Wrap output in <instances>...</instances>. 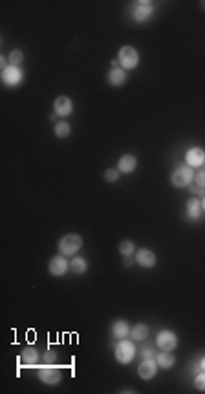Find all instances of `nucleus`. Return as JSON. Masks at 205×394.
Masks as SVG:
<instances>
[{
	"label": "nucleus",
	"instance_id": "1",
	"mask_svg": "<svg viewBox=\"0 0 205 394\" xmlns=\"http://www.w3.org/2000/svg\"><path fill=\"white\" fill-rule=\"evenodd\" d=\"M192 178H194L192 167H189L185 163V165H178V167L174 169V173H172V176H171V183H172V187L183 189L191 185Z\"/></svg>",
	"mask_w": 205,
	"mask_h": 394
},
{
	"label": "nucleus",
	"instance_id": "2",
	"mask_svg": "<svg viewBox=\"0 0 205 394\" xmlns=\"http://www.w3.org/2000/svg\"><path fill=\"white\" fill-rule=\"evenodd\" d=\"M81 247H83V239H81V235L70 233V235H64V237L59 241L60 255H64V257H72V255H75Z\"/></svg>",
	"mask_w": 205,
	"mask_h": 394
},
{
	"label": "nucleus",
	"instance_id": "3",
	"mask_svg": "<svg viewBox=\"0 0 205 394\" xmlns=\"http://www.w3.org/2000/svg\"><path fill=\"white\" fill-rule=\"evenodd\" d=\"M136 356V345L128 339H121L119 345L116 347V360L119 361L121 365H128Z\"/></svg>",
	"mask_w": 205,
	"mask_h": 394
},
{
	"label": "nucleus",
	"instance_id": "4",
	"mask_svg": "<svg viewBox=\"0 0 205 394\" xmlns=\"http://www.w3.org/2000/svg\"><path fill=\"white\" fill-rule=\"evenodd\" d=\"M119 64L125 70H134L139 64V54L134 46H123L119 50Z\"/></svg>",
	"mask_w": 205,
	"mask_h": 394
},
{
	"label": "nucleus",
	"instance_id": "5",
	"mask_svg": "<svg viewBox=\"0 0 205 394\" xmlns=\"http://www.w3.org/2000/svg\"><path fill=\"white\" fill-rule=\"evenodd\" d=\"M39 380L46 385H57L60 380H62V374L57 367H52V365H46L39 370Z\"/></svg>",
	"mask_w": 205,
	"mask_h": 394
},
{
	"label": "nucleus",
	"instance_id": "6",
	"mask_svg": "<svg viewBox=\"0 0 205 394\" xmlns=\"http://www.w3.org/2000/svg\"><path fill=\"white\" fill-rule=\"evenodd\" d=\"M156 345H158L161 350H174V348L178 347V335L171 332V330H163V332H159L158 337H156Z\"/></svg>",
	"mask_w": 205,
	"mask_h": 394
},
{
	"label": "nucleus",
	"instance_id": "7",
	"mask_svg": "<svg viewBox=\"0 0 205 394\" xmlns=\"http://www.w3.org/2000/svg\"><path fill=\"white\" fill-rule=\"evenodd\" d=\"M2 81L6 87H17L22 83V72H20L19 66H6L2 68Z\"/></svg>",
	"mask_w": 205,
	"mask_h": 394
},
{
	"label": "nucleus",
	"instance_id": "8",
	"mask_svg": "<svg viewBox=\"0 0 205 394\" xmlns=\"http://www.w3.org/2000/svg\"><path fill=\"white\" fill-rule=\"evenodd\" d=\"M48 270H50V273H52L53 277H62V275L70 270V262L66 261L64 255H59V257H53L52 261H50Z\"/></svg>",
	"mask_w": 205,
	"mask_h": 394
},
{
	"label": "nucleus",
	"instance_id": "9",
	"mask_svg": "<svg viewBox=\"0 0 205 394\" xmlns=\"http://www.w3.org/2000/svg\"><path fill=\"white\" fill-rule=\"evenodd\" d=\"M154 11V6L152 2H146V0H139L134 4V19L138 20V22H145Z\"/></svg>",
	"mask_w": 205,
	"mask_h": 394
},
{
	"label": "nucleus",
	"instance_id": "10",
	"mask_svg": "<svg viewBox=\"0 0 205 394\" xmlns=\"http://www.w3.org/2000/svg\"><path fill=\"white\" fill-rule=\"evenodd\" d=\"M185 163L189 167H202L205 163V151L200 147H192L185 152Z\"/></svg>",
	"mask_w": 205,
	"mask_h": 394
},
{
	"label": "nucleus",
	"instance_id": "11",
	"mask_svg": "<svg viewBox=\"0 0 205 394\" xmlns=\"http://www.w3.org/2000/svg\"><path fill=\"white\" fill-rule=\"evenodd\" d=\"M138 374L141 380H152L154 376L158 374V363L154 360H143L138 367Z\"/></svg>",
	"mask_w": 205,
	"mask_h": 394
},
{
	"label": "nucleus",
	"instance_id": "12",
	"mask_svg": "<svg viewBox=\"0 0 205 394\" xmlns=\"http://www.w3.org/2000/svg\"><path fill=\"white\" fill-rule=\"evenodd\" d=\"M53 110H55V114L57 116H60V118H66V116H70L73 110V103L70 97H66V95H59L57 99H55V103H53Z\"/></svg>",
	"mask_w": 205,
	"mask_h": 394
},
{
	"label": "nucleus",
	"instance_id": "13",
	"mask_svg": "<svg viewBox=\"0 0 205 394\" xmlns=\"http://www.w3.org/2000/svg\"><path fill=\"white\" fill-rule=\"evenodd\" d=\"M136 262L143 268H154L156 266V255H154V251H150V249L141 247V249L136 251Z\"/></svg>",
	"mask_w": 205,
	"mask_h": 394
},
{
	"label": "nucleus",
	"instance_id": "14",
	"mask_svg": "<svg viewBox=\"0 0 205 394\" xmlns=\"http://www.w3.org/2000/svg\"><path fill=\"white\" fill-rule=\"evenodd\" d=\"M138 167V158L134 154H125L119 158V163H117V169H119L121 174H130L136 171Z\"/></svg>",
	"mask_w": 205,
	"mask_h": 394
},
{
	"label": "nucleus",
	"instance_id": "15",
	"mask_svg": "<svg viewBox=\"0 0 205 394\" xmlns=\"http://www.w3.org/2000/svg\"><path fill=\"white\" fill-rule=\"evenodd\" d=\"M108 81H110V85L112 87H123L126 81V72L123 68H110V72H108Z\"/></svg>",
	"mask_w": 205,
	"mask_h": 394
},
{
	"label": "nucleus",
	"instance_id": "16",
	"mask_svg": "<svg viewBox=\"0 0 205 394\" xmlns=\"http://www.w3.org/2000/svg\"><path fill=\"white\" fill-rule=\"evenodd\" d=\"M20 360H22V363L28 365V367H33L35 363L39 361V352H37V348L26 347L22 352H20Z\"/></svg>",
	"mask_w": 205,
	"mask_h": 394
},
{
	"label": "nucleus",
	"instance_id": "17",
	"mask_svg": "<svg viewBox=\"0 0 205 394\" xmlns=\"http://www.w3.org/2000/svg\"><path fill=\"white\" fill-rule=\"evenodd\" d=\"M202 211L204 209H202V200L200 198H191V200L187 202V214H189V218L198 220Z\"/></svg>",
	"mask_w": 205,
	"mask_h": 394
},
{
	"label": "nucleus",
	"instance_id": "18",
	"mask_svg": "<svg viewBox=\"0 0 205 394\" xmlns=\"http://www.w3.org/2000/svg\"><path fill=\"white\" fill-rule=\"evenodd\" d=\"M174 361H176V358L171 354V350H163V352H159V354L156 356V363H158V367H161V368H171L172 365H174Z\"/></svg>",
	"mask_w": 205,
	"mask_h": 394
},
{
	"label": "nucleus",
	"instance_id": "19",
	"mask_svg": "<svg viewBox=\"0 0 205 394\" xmlns=\"http://www.w3.org/2000/svg\"><path fill=\"white\" fill-rule=\"evenodd\" d=\"M130 330H132V328L128 327L126 321H116L112 327V334L116 335V337H119V339H125L126 335L130 334Z\"/></svg>",
	"mask_w": 205,
	"mask_h": 394
},
{
	"label": "nucleus",
	"instance_id": "20",
	"mask_svg": "<svg viewBox=\"0 0 205 394\" xmlns=\"http://www.w3.org/2000/svg\"><path fill=\"white\" fill-rule=\"evenodd\" d=\"M70 270H72L73 273L83 275L88 270V261H86L85 257H73L72 262H70Z\"/></svg>",
	"mask_w": 205,
	"mask_h": 394
},
{
	"label": "nucleus",
	"instance_id": "21",
	"mask_svg": "<svg viewBox=\"0 0 205 394\" xmlns=\"http://www.w3.org/2000/svg\"><path fill=\"white\" fill-rule=\"evenodd\" d=\"M53 132H55V136L57 138H68L70 136V132H72V127H70V123H66V121H57L55 123V127H53Z\"/></svg>",
	"mask_w": 205,
	"mask_h": 394
},
{
	"label": "nucleus",
	"instance_id": "22",
	"mask_svg": "<svg viewBox=\"0 0 205 394\" xmlns=\"http://www.w3.org/2000/svg\"><path fill=\"white\" fill-rule=\"evenodd\" d=\"M130 334H132L134 341H143V339H146V335H148V327L143 325V323H139V325H136V327L130 330Z\"/></svg>",
	"mask_w": 205,
	"mask_h": 394
},
{
	"label": "nucleus",
	"instance_id": "23",
	"mask_svg": "<svg viewBox=\"0 0 205 394\" xmlns=\"http://www.w3.org/2000/svg\"><path fill=\"white\" fill-rule=\"evenodd\" d=\"M134 251H136V244L132 241H123L119 244V253L123 257H132Z\"/></svg>",
	"mask_w": 205,
	"mask_h": 394
},
{
	"label": "nucleus",
	"instance_id": "24",
	"mask_svg": "<svg viewBox=\"0 0 205 394\" xmlns=\"http://www.w3.org/2000/svg\"><path fill=\"white\" fill-rule=\"evenodd\" d=\"M7 61H9L11 66H19L20 62L24 61V54H22L20 50H13V52L9 54V57H7Z\"/></svg>",
	"mask_w": 205,
	"mask_h": 394
},
{
	"label": "nucleus",
	"instance_id": "25",
	"mask_svg": "<svg viewBox=\"0 0 205 394\" xmlns=\"http://www.w3.org/2000/svg\"><path fill=\"white\" fill-rule=\"evenodd\" d=\"M119 169H106L105 171V180L114 183L116 180H119Z\"/></svg>",
	"mask_w": 205,
	"mask_h": 394
},
{
	"label": "nucleus",
	"instance_id": "26",
	"mask_svg": "<svg viewBox=\"0 0 205 394\" xmlns=\"http://www.w3.org/2000/svg\"><path fill=\"white\" fill-rule=\"evenodd\" d=\"M194 387L198 391H205V370H200L196 378H194Z\"/></svg>",
	"mask_w": 205,
	"mask_h": 394
},
{
	"label": "nucleus",
	"instance_id": "27",
	"mask_svg": "<svg viewBox=\"0 0 205 394\" xmlns=\"http://www.w3.org/2000/svg\"><path fill=\"white\" fill-rule=\"evenodd\" d=\"M194 182L198 183L200 187H204V189H205V169H200L198 173L194 174Z\"/></svg>",
	"mask_w": 205,
	"mask_h": 394
},
{
	"label": "nucleus",
	"instance_id": "28",
	"mask_svg": "<svg viewBox=\"0 0 205 394\" xmlns=\"http://www.w3.org/2000/svg\"><path fill=\"white\" fill-rule=\"evenodd\" d=\"M189 189H191V193H192V194H198V196H202V198H204V196H205V189H204V187H200L198 183H192V185H189Z\"/></svg>",
	"mask_w": 205,
	"mask_h": 394
},
{
	"label": "nucleus",
	"instance_id": "29",
	"mask_svg": "<svg viewBox=\"0 0 205 394\" xmlns=\"http://www.w3.org/2000/svg\"><path fill=\"white\" fill-rule=\"evenodd\" d=\"M55 360H57V354H55L53 350H48L46 354H44V361H46V365H52V363H55Z\"/></svg>",
	"mask_w": 205,
	"mask_h": 394
},
{
	"label": "nucleus",
	"instance_id": "30",
	"mask_svg": "<svg viewBox=\"0 0 205 394\" xmlns=\"http://www.w3.org/2000/svg\"><path fill=\"white\" fill-rule=\"evenodd\" d=\"M156 352H154V348H145L143 350V360H156Z\"/></svg>",
	"mask_w": 205,
	"mask_h": 394
},
{
	"label": "nucleus",
	"instance_id": "31",
	"mask_svg": "<svg viewBox=\"0 0 205 394\" xmlns=\"http://www.w3.org/2000/svg\"><path fill=\"white\" fill-rule=\"evenodd\" d=\"M196 368H198V370H205V356H204V358H202V360L198 361V365H196Z\"/></svg>",
	"mask_w": 205,
	"mask_h": 394
},
{
	"label": "nucleus",
	"instance_id": "32",
	"mask_svg": "<svg viewBox=\"0 0 205 394\" xmlns=\"http://www.w3.org/2000/svg\"><path fill=\"white\" fill-rule=\"evenodd\" d=\"M132 257H125V261H123V264H125V266H132Z\"/></svg>",
	"mask_w": 205,
	"mask_h": 394
},
{
	"label": "nucleus",
	"instance_id": "33",
	"mask_svg": "<svg viewBox=\"0 0 205 394\" xmlns=\"http://www.w3.org/2000/svg\"><path fill=\"white\" fill-rule=\"evenodd\" d=\"M202 209H204V211H205V196H204V198H202Z\"/></svg>",
	"mask_w": 205,
	"mask_h": 394
}]
</instances>
